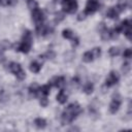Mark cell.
Segmentation results:
<instances>
[{
	"label": "cell",
	"mask_w": 132,
	"mask_h": 132,
	"mask_svg": "<svg viewBox=\"0 0 132 132\" xmlns=\"http://www.w3.org/2000/svg\"><path fill=\"white\" fill-rule=\"evenodd\" d=\"M39 103H40V105H41L42 107H45V106H47V104H48V100H47L46 96H43V97H41V98H40V100H39Z\"/></svg>",
	"instance_id": "obj_27"
},
{
	"label": "cell",
	"mask_w": 132,
	"mask_h": 132,
	"mask_svg": "<svg viewBox=\"0 0 132 132\" xmlns=\"http://www.w3.org/2000/svg\"><path fill=\"white\" fill-rule=\"evenodd\" d=\"M27 5H28V8L31 9V10H34L35 8H38V3H37L36 0H28Z\"/></svg>",
	"instance_id": "obj_21"
},
{
	"label": "cell",
	"mask_w": 132,
	"mask_h": 132,
	"mask_svg": "<svg viewBox=\"0 0 132 132\" xmlns=\"http://www.w3.org/2000/svg\"><path fill=\"white\" fill-rule=\"evenodd\" d=\"M121 103H122V98H121V96H120L119 94L113 95L112 100H111L110 105H109V111H110L111 113H116V112L120 109Z\"/></svg>",
	"instance_id": "obj_4"
},
{
	"label": "cell",
	"mask_w": 132,
	"mask_h": 132,
	"mask_svg": "<svg viewBox=\"0 0 132 132\" xmlns=\"http://www.w3.org/2000/svg\"><path fill=\"white\" fill-rule=\"evenodd\" d=\"M86 16H87V13H86L85 11H81V12L77 15V20H78V21H82V20L86 19Z\"/></svg>",
	"instance_id": "obj_29"
},
{
	"label": "cell",
	"mask_w": 132,
	"mask_h": 132,
	"mask_svg": "<svg viewBox=\"0 0 132 132\" xmlns=\"http://www.w3.org/2000/svg\"><path fill=\"white\" fill-rule=\"evenodd\" d=\"M66 110H67L68 112H70L75 119H76L77 116H79V114L81 113V111H82L80 105L77 104V103H71V104H69V105L66 107Z\"/></svg>",
	"instance_id": "obj_7"
},
{
	"label": "cell",
	"mask_w": 132,
	"mask_h": 132,
	"mask_svg": "<svg viewBox=\"0 0 132 132\" xmlns=\"http://www.w3.org/2000/svg\"><path fill=\"white\" fill-rule=\"evenodd\" d=\"M11 47V43L8 40H2L0 41V53H3L4 51Z\"/></svg>",
	"instance_id": "obj_17"
},
{
	"label": "cell",
	"mask_w": 132,
	"mask_h": 132,
	"mask_svg": "<svg viewBox=\"0 0 132 132\" xmlns=\"http://www.w3.org/2000/svg\"><path fill=\"white\" fill-rule=\"evenodd\" d=\"M71 40H72V41H71V45L75 47V46H76V45L78 44V38H77V37H74V36H73V37L71 38Z\"/></svg>",
	"instance_id": "obj_30"
},
{
	"label": "cell",
	"mask_w": 132,
	"mask_h": 132,
	"mask_svg": "<svg viewBox=\"0 0 132 132\" xmlns=\"http://www.w3.org/2000/svg\"><path fill=\"white\" fill-rule=\"evenodd\" d=\"M93 60H94V57H93V55H92L91 52H86V53L82 55V61H84V62L90 63V62H92Z\"/></svg>",
	"instance_id": "obj_19"
},
{
	"label": "cell",
	"mask_w": 132,
	"mask_h": 132,
	"mask_svg": "<svg viewBox=\"0 0 132 132\" xmlns=\"http://www.w3.org/2000/svg\"><path fill=\"white\" fill-rule=\"evenodd\" d=\"M119 14H120V12H119V10H118L116 7H110V8L106 11V15H107V18H109V19H118Z\"/></svg>",
	"instance_id": "obj_10"
},
{
	"label": "cell",
	"mask_w": 132,
	"mask_h": 132,
	"mask_svg": "<svg viewBox=\"0 0 132 132\" xmlns=\"http://www.w3.org/2000/svg\"><path fill=\"white\" fill-rule=\"evenodd\" d=\"M119 79H120V76H119L118 72H116V71H110L109 74H108V76H107L106 79H105V86H106L107 88L112 87L113 85L118 84Z\"/></svg>",
	"instance_id": "obj_5"
},
{
	"label": "cell",
	"mask_w": 132,
	"mask_h": 132,
	"mask_svg": "<svg viewBox=\"0 0 132 132\" xmlns=\"http://www.w3.org/2000/svg\"><path fill=\"white\" fill-rule=\"evenodd\" d=\"M123 56H124V58H126V59H130V58L132 57V50H131V48H126V50L124 51V53H123Z\"/></svg>",
	"instance_id": "obj_26"
},
{
	"label": "cell",
	"mask_w": 132,
	"mask_h": 132,
	"mask_svg": "<svg viewBox=\"0 0 132 132\" xmlns=\"http://www.w3.org/2000/svg\"><path fill=\"white\" fill-rule=\"evenodd\" d=\"M50 91H51V86L48 84L39 87V94H41L43 96H47L50 94Z\"/></svg>",
	"instance_id": "obj_16"
},
{
	"label": "cell",
	"mask_w": 132,
	"mask_h": 132,
	"mask_svg": "<svg viewBox=\"0 0 132 132\" xmlns=\"http://www.w3.org/2000/svg\"><path fill=\"white\" fill-rule=\"evenodd\" d=\"M130 63L129 62H125L123 65H122V71L124 72V73H128L129 71H130Z\"/></svg>",
	"instance_id": "obj_25"
},
{
	"label": "cell",
	"mask_w": 132,
	"mask_h": 132,
	"mask_svg": "<svg viewBox=\"0 0 132 132\" xmlns=\"http://www.w3.org/2000/svg\"><path fill=\"white\" fill-rule=\"evenodd\" d=\"M108 54H109L111 57H116V56H118V55L120 54V50H119V47H117V46H111V47L108 50Z\"/></svg>",
	"instance_id": "obj_22"
},
{
	"label": "cell",
	"mask_w": 132,
	"mask_h": 132,
	"mask_svg": "<svg viewBox=\"0 0 132 132\" xmlns=\"http://www.w3.org/2000/svg\"><path fill=\"white\" fill-rule=\"evenodd\" d=\"M62 8L66 13H74L77 9L76 0H62Z\"/></svg>",
	"instance_id": "obj_1"
},
{
	"label": "cell",
	"mask_w": 132,
	"mask_h": 132,
	"mask_svg": "<svg viewBox=\"0 0 132 132\" xmlns=\"http://www.w3.org/2000/svg\"><path fill=\"white\" fill-rule=\"evenodd\" d=\"M72 85L73 86H77V85H79V78L78 77H73L72 78Z\"/></svg>",
	"instance_id": "obj_31"
},
{
	"label": "cell",
	"mask_w": 132,
	"mask_h": 132,
	"mask_svg": "<svg viewBox=\"0 0 132 132\" xmlns=\"http://www.w3.org/2000/svg\"><path fill=\"white\" fill-rule=\"evenodd\" d=\"M41 69V64H39L38 62L34 61L30 64V70L33 72V73H38Z\"/></svg>",
	"instance_id": "obj_15"
},
{
	"label": "cell",
	"mask_w": 132,
	"mask_h": 132,
	"mask_svg": "<svg viewBox=\"0 0 132 132\" xmlns=\"http://www.w3.org/2000/svg\"><path fill=\"white\" fill-rule=\"evenodd\" d=\"M64 18H65V13H64V11H62V12H58V13L56 14V18H55V23H60L61 21L64 20Z\"/></svg>",
	"instance_id": "obj_24"
},
{
	"label": "cell",
	"mask_w": 132,
	"mask_h": 132,
	"mask_svg": "<svg viewBox=\"0 0 132 132\" xmlns=\"http://www.w3.org/2000/svg\"><path fill=\"white\" fill-rule=\"evenodd\" d=\"M48 85L51 87H56V88H62L65 85V78L64 76H55L53 77L50 81Z\"/></svg>",
	"instance_id": "obj_8"
},
{
	"label": "cell",
	"mask_w": 132,
	"mask_h": 132,
	"mask_svg": "<svg viewBox=\"0 0 132 132\" xmlns=\"http://www.w3.org/2000/svg\"><path fill=\"white\" fill-rule=\"evenodd\" d=\"M91 53H92L94 59H97V58H99V57L101 56V48H100V47H94V48L91 51Z\"/></svg>",
	"instance_id": "obj_23"
},
{
	"label": "cell",
	"mask_w": 132,
	"mask_h": 132,
	"mask_svg": "<svg viewBox=\"0 0 132 132\" xmlns=\"http://www.w3.org/2000/svg\"><path fill=\"white\" fill-rule=\"evenodd\" d=\"M31 45H32V43L25 42V41H21V42L11 44V47L14 48V51H18V52H22V53H24V54H27V53L30 52Z\"/></svg>",
	"instance_id": "obj_3"
},
{
	"label": "cell",
	"mask_w": 132,
	"mask_h": 132,
	"mask_svg": "<svg viewBox=\"0 0 132 132\" xmlns=\"http://www.w3.org/2000/svg\"><path fill=\"white\" fill-rule=\"evenodd\" d=\"M93 91H94V86H93L92 82H87V84H85V86H84V92H85L86 94L90 95V94L93 93Z\"/></svg>",
	"instance_id": "obj_18"
},
{
	"label": "cell",
	"mask_w": 132,
	"mask_h": 132,
	"mask_svg": "<svg viewBox=\"0 0 132 132\" xmlns=\"http://www.w3.org/2000/svg\"><path fill=\"white\" fill-rule=\"evenodd\" d=\"M27 1H28V0H27Z\"/></svg>",
	"instance_id": "obj_33"
},
{
	"label": "cell",
	"mask_w": 132,
	"mask_h": 132,
	"mask_svg": "<svg viewBox=\"0 0 132 132\" xmlns=\"http://www.w3.org/2000/svg\"><path fill=\"white\" fill-rule=\"evenodd\" d=\"M8 70L10 71V72H12L14 75H16L21 70H23L22 69V67H21V65L19 64V63H15V62H11V63H9V65H8Z\"/></svg>",
	"instance_id": "obj_9"
},
{
	"label": "cell",
	"mask_w": 132,
	"mask_h": 132,
	"mask_svg": "<svg viewBox=\"0 0 132 132\" xmlns=\"http://www.w3.org/2000/svg\"><path fill=\"white\" fill-rule=\"evenodd\" d=\"M32 19H33V21L35 22L36 25L43 24V21H44L43 11L39 8H35L34 10H32Z\"/></svg>",
	"instance_id": "obj_6"
},
{
	"label": "cell",
	"mask_w": 132,
	"mask_h": 132,
	"mask_svg": "<svg viewBox=\"0 0 132 132\" xmlns=\"http://www.w3.org/2000/svg\"><path fill=\"white\" fill-rule=\"evenodd\" d=\"M16 3H18V0H9V5H10V6L15 5Z\"/></svg>",
	"instance_id": "obj_32"
},
{
	"label": "cell",
	"mask_w": 132,
	"mask_h": 132,
	"mask_svg": "<svg viewBox=\"0 0 132 132\" xmlns=\"http://www.w3.org/2000/svg\"><path fill=\"white\" fill-rule=\"evenodd\" d=\"M62 36L64 38H66V39H71L74 36V34H73L72 30H70V29H64L62 31Z\"/></svg>",
	"instance_id": "obj_20"
},
{
	"label": "cell",
	"mask_w": 132,
	"mask_h": 132,
	"mask_svg": "<svg viewBox=\"0 0 132 132\" xmlns=\"http://www.w3.org/2000/svg\"><path fill=\"white\" fill-rule=\"evenodd\" d=\"M34 125L39 129H43L46 126V121L42 118H36L34 120Z\"/></svg>",
	"instance_id": "obj_12"
},
{
	"label": "cell",
	"mask_w": 132,
	"mask_h": 132,
	"mask_svg": "<svg viewBox=\"0 0 132 132\" xmlns=\"http://www.w3.org/2000/svg\"><path fill=\"white\" fill-rule=\"evenodd\" d=\"M123 32H124L125 36H126L128 39H131V34H132V33H131V28H127V29H125Z\"/></svg>",
	"instance_id": "obj_28"
},
{
	"label": "cell",
	"mask_w": 132,
	"mask_h": 132,
	"mask_svg": "<svg viewBox=\"0 0 132 132\" xmlns=\"http://www.w3.org/2000/svg\"><path fill=\"white\" fill-rule=\"evenodd\" d=\"M99 6H100V4H99L98 0H88L86 8H85L84 11L87 13V15L93 14V13H95L99 9Z\"/></svg>",
	"instance_id": "obj_2"
},
{
	"label": "cell",
	"mask_w": 132,
	"mask_h": 132,
	"mask_svg": "<svg viewBox=\"0 0 132 132\" xmlns=\"http://www.w3.org/2000/svg\"><path fill=\"white\" fill-rule=\"evenodd\" d=\"M22 41L32 43V33H31V31H30V30H25V31H24Z\"/></svg>",
	"instance_id": "obj_13"
},
{
	"label": "cell",
	"mask_w": 132,
	"mask_h": 132,
	"mask_svg": "<svg viewBox=\"0 0 132 132\" xmlns=\"http://www.w3.org/2000/svg\"><path fill=\"white\" fill-rule=\"evenodd\" d=\"M29 94L33 97H37L39 95V86L37 84H32L29 87Z\"/></svg>",
	"instance_id": "obj_11"
},
{
	"label": "cell",
	"mask_w": 132,
	"mask_h": 132,
	"mask_svg": "<svg viewBox=\"0 0 132 132\" xmlns=\"http://www.w3.org/2000/svg\"><path fill=\"white\" fill-rule=\"evenodd\" d=\"M57 100H58V102L61 103V104L66 103V101H67V95L64 93L63 90H61V91L58 93V95H57Z\"/></svg>",
	"instance_id": "obj_14"
}]
</instances>
